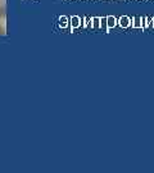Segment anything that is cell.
Returning <instances> with one entry per match:
<instances>
[{
    "instance_id": "7a4b0ae2",
    "label": "cell",
    "mask_w": 154,
    "mask_h": 173,
    "mask_svg": "<svg viewBox=\"0 0 154 173\" xmlns=\"http://www.w3.org/2000/svg\"><path fill=\"white\" fill-rule=\"evenodd\" d=\"M107 26H108V30L109 28H114L117 26V18L114 15H108L107 17Z\"/></svg>"
},
{
    "instance_id": "30bf717a",
    "label": "cell",
    "mask_w": 154,
    "mask_h": 173,
    "mask_svg": "<svg viewBox=\"0 0 154 173\" xmlns=\"http://www.w3.org/2000/svg\"><path fill=\"white\" fill-rule=\"evenodd\" d=\"M73 24H75V26L79 24V22H77V18H75V19H73Z\"/></svg>"
},
{
    "instance_id": "8fae6325",
    "label": "cell",
    "mask_w": 154,
    "mask_h": 173,
    "mask_svg": "<svg viewBox=\"0 0 154 173\" xmlns=\"http://www.w3.org/2000/svg\"><path fill=\"white\" fill-rule=\"evenodd\" d=\"M153 27H154V17H153Z\"/></svg>"
},
{
    "instance_id": "5b68a950",
    "label": "cell",
    "mask_w": 154,
    "mask_h": 173,
    "mask_svg": "<svg viewBox=\"0 0 154 173\" xmlns=\"http://www.w3.org/2000/svg\"><path fill=\"white\" fill-rule=\"evenodd\" d=\"M100 27L104 28L107 32H108V26H107V17L105 18H100Z\"/></svg>"
},
{
    "instance_id": "6da1fadb",
    "label": "cell",
    "mask_w": 154,
    "mask_h": 173,
    "mask_svg": "<svg viewBox=\"0 0 154 173\" xmlns=\"http://www.w3.org/2000/svg\"><path fill=\"white\" fill-rule=\"evenodd\" d=\"M117 24L122 28H127V27L131 26V18L127 17V15H122L119 19H117Z\"/></svg>"
},
{
    "instance_id": "52a82bcc",
    "label": "cell",
    "mask_w": 154,
    "mask_h": 173,
    "mask_svg": "<svg viewBox=\"0 0 154 173\" xmlns=\"http://www.w3.org/2000/svg\"><path fill=\"white\" fill-rule=\"evenodd\" d=\"M148 27V23H146V17H141V28L145 30Z\"/></svg>"
},
{
    "instance_id": "9c48e42d",
    "label": "cell",
    "mask_w": 154,
    "mask_h": 173,
    "mask_svg": "<svg viewBox=\"0 0 154 173\" xmlns=\"http://www.w3.org/2000/svg\"><path fill=\"white\" fill-rule=\"evenodd\" d=\"M0 35H5V30L3 28L2 26H0Z\"/></svg>"
},
{
    "instance_id": "ba28073f",
    "label": "cell",
    "mask_w": 154,
    "mask_h": 173,
    "mask_svg": "<svg viewBox=\"0 0 154 173\" xmlns=\"http://www.w3.org/2000/svg\"><path fill=\"white\" fill-rule=\"evenodd\" d=\"M92 21H94V26H95V27L100 26V18H94Z\"/></svg>"
},
{
    "instance_id": "277c9868",
    "label": "cell",
    "mask_w": 154,
    "mask_h": 173,
    "mask_svg": "<svg viewBox=\"0 0 154 173\" xmlns=\"http://www.w3.org/2000/svg\"><path fill=\"white\" fill-rule=\"evenodd\" d=\"M5 0H0V17L5 15Z\"/></svg>"
},
{
    "instance_id": "3957f363",
    "label": "cell",
    "mask_w": 154,
    "mask_h": 173,
    "mask_svg": "<svg viewBox=\"0 0 154 173\" xmlns=\"http://www.w3.org/2000/svg\"><path fill=\"white\" fill-rule=\"evenodd\" d=\"M131 26L134 28H141V17H134L131 19Z\"/></svg>"
},
{
    "instance_id": "7c38bea8",
    "label": "cell",
    "mask_w": 154,
    "mask_h": 173,
    "mask_svg": "<svg viewBox=\"0 0 154 173\" xmlns=\"http://www.w3.org/2000/svg\"><path fill=\"white\" fill-rule=\"evenodd\" d=\"M137 2H142V0H137Z\"/></svg>"
},
{
    "instance_id": "8992f818",
    "label": "cell",
    "mask_w": 154,
    "mask_h": 173,
    "mask_svg": "<svg viewBox=\"0 0 154 173\" xmlns=\"http://www.w3.org/2000/svg\"><path fill=\"white\" fill-rule=\"evenodd\" d=\"M146 23H148L146 28H154V27H153V18L152 17H146Z\"/></svg>"
}]
</instances>
